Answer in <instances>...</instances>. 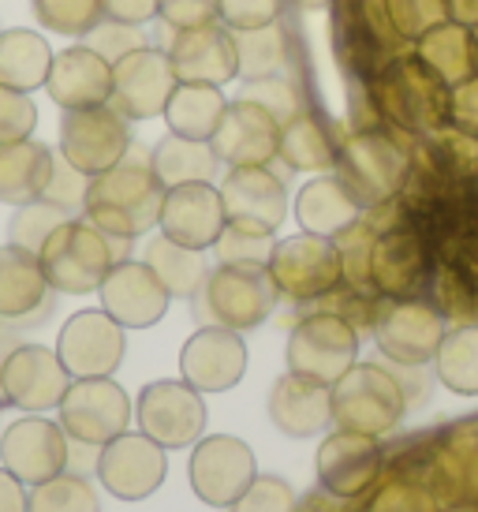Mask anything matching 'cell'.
<instances>
[{"mask_svg": "<svg viewBox=\"0 0 478 512\" xmlns=\"http://www.w3.org/2000/svg\"><path fill=\"white\" fill-rule=\"evenodd\" d=\"M34 124H38V109H34L30 94L0 86V146L30 139Z\"/></svg>", "mask_w": 478, "mask_h": 512, "instance_id": "obj_36", "label": "cell"}, {"mask_svg": "<svg viewBox=\"0 0 478 512\" xmlns=\"http://www.w3.org/2000/svg\"><path fill=\"white\" fill-rule=\"evenodd\" d=\"M150 270L161 277V285L169 288V296L191 299L202 288V281L210 277L206 262H202V251H191V247H180L176 240H169L165 232L150 240L146 247V258H142Z\"/></svg>", "mask_w": 478, "mask_h": 512, "instance_id": "obj_28", "label": "cell"}, {"mask_svg": "<svg viewBox=\"0 0 478 512\" xmlns=\"http://www.w3.org/2000/svg\"><path fill=\"white\" fill-rule=\"evenodd\" d=\"M131 150L127 120L113 105L68 109L60 120V157L83 176H101Z\"/></svg>", "mask_w": 478, "mask_h": 512, "instance_id": "obj_4", "label": "cell"}, {"mask_svg": "<svg viewBox=\"0 0 478 512\" xmlns=\"http://www.w3.org/2000/svg\"><path fill=\"white\" fill-rule=\"evenodd\" d=\"M19 329L12 326H0V370H4V363H8V356H12L15 348H19Z\"/></svg>", "mask_w": 478, "mask_h": 512, "instance_id": "obj_46", "label": "cell"}, {"mask_svg": "<svg viewBox=\"0 0 478 512\" xmlns=\"http://www.w3.org/2000/svg\"><path fill=\"white\" fill-rule=\"evenodd\" d=\"M180 370L183 382H191L198 393H225L247 370V344L239 341L236 329L202 326L183 344Z\"/></svg>", "mask_w": 478, "mask_h": 512, "instance_id": "obj_16", "label": "cell"}, {"mask_svg": "<svg viewBox=\"0 0 478 512\" xmlns=\"http://www.w3.org/2000/svg\"><path fill=\"white\" fill-rule=\"evenodd\" d=\"M180 86L172 60L165 49L142 45L135 53H127L113 64V105L124 120H150V116H165L172 90Z\"/></svg>", "mask_w": 478, "mask_h": 512, "instance_id": "obj_12", "label": "cell"}, {"mask_svg": "<svg viewBox=\"0 0 478 512\" xmlns=\"http://www.w3.org/2000/svg\"><path fill=\"white\" fill-rule=\"evenodd\" d=\"M86 45H90L94 53H101L109 64H116L120 57L135 53V49H142V45H146V38H142V27L116 23V19H101L98 27L86 34Z\"/></svg>", "mask_w": 478, "mask_h": 512, "instance_id": "obj_40", "label": "cell"}, {"mask_svg": "<svg viewBox=\"0 0 478 512\" xmlns=\"http://www.w3.org/2000/svg\"><path fill=\"white\" fill-rule=\"evenodd\" d=\"M269 415H273V423L284 434L307 438V434H318V430L329 427V419H333V393L318 378H307V374L292 370L288 378L273 385Z\"/></svg>", "mask_w": 478, "mask_h": 512, "instance_id": "obj_21", "label": "cell"}, {"mask_svg": "<svg viewBox=\"0 0 478 512\" xmlns=\"http://www.w3.org/2000/svg\"><path fill=\"white\" fill-rule=\"evenodd\" d=\"M239 98L243 101H254V105H262L273 120H288V116L296 113V86L281 79V75H266V79H251V83L239 90Z\"/></svg>", "mask_w": 478, "mask_h": 512, "instance_id": "obj_37", "label": "cell"}, {"mask_svg": "<svg viewBox=\"0 0 478 512\" xmlns=\"http://www.w3.org/2000/svg\"><path fill=\"white\" fill-rule=\"evenodd\" d=\"M225 266H247V270H266L273 258V232L254 225H225L221 240L213 243Z\"/></svg>", "mask_w": 478, "mask_h": 512, "instance_id": "obj_35", "label": "cell"}, {"mask_svg": "<svg viewBox=\"0 0 478 512\" xmlns=\"http://www.w3.org/2000/svg\"><path fill=\"white\" fill-rule=\"evenodd\" d=\"M430 311H422V307H404V311L393 314V322L381 329V348L389 352L393 359H404V363H422V359L437 356V348H441V326L434 322H426L419 329V322L426 318Z\"/></svg>", "mask_w": 478, "mask_h": 512, "instance_id": "obj_30", "label": "cell"}, {"mask_svg": "<svg viewBox=\"0 0 478 512\" xmlns=\"http://www.w3.org/2000/svg\"><path fill=\"white\" fill-rule=\"evenodd\" d=\"M191 303H195L198 322H206V326L251 329L266 318L269 303H273V285L262 270L221 266L202 281Z\"/></svg>", "mask_w": 478, "mask_h": 512, "instance_id": "obj_3", "label": "cell"}, {"mask_svg": "<svg viewBox=\"0 0 478 512\" xmlns=\"http://www.w3.org/2000/svg\"><path fill=\"white\" fill-rule=\"evenodd\" d=\"M124 258H131V240L101 232L90 217H68L38 251L45 281L68 296L98 292L105 273Z\"/></svg>", "mask_w": 478, "mask_h": 512, "instance_id": "obj_2", "label": "cell"}, {"mask_svg": "<svg viewBox=\"0 0 478 512\" xmlns=\"http://www.w3.org/2000/svg\"><path fill=\"white\" fill-rule=\"evenodd\" d=\"M157 15L172 30L206 27L217 19V0H157Z\"/></svg>", "mask_w": 478, "mask_h": 512, "instance_id": "obj_42", "label": "cell"}, {"mask_svg": "<svg viewBox=\"0 0 478 512\" xmlns=\"http://www.w3.org/2000/svg\"><path fill=\"white\" fill-rule=\"evenodd\" d=\"M68 385L71 374L60 363L57 348H45V344H19L0 370V400L27 415L60 408Z\"/></svg>", "mask_w": 478, "mask_h": 512, "instance_id": "obj_8", "label": "cell"}, {"mask_svg": "<svg viewBox=\"0 0 478 512\" xmlns=\"http://www.w3.org/2000/svg\"><path fill=\"white\" fill-rule=\"evenodd\" d=\"M157 225L180 247L206 251V247L221 240V232L228 225L225 199H221V191L210 180H202V184H176L165 191Z\"/></svg>", "mask_w": 478, "mask_h": 512, "instance_id": "obj_15", "label": "cell"}, {"mask_svg": "<svg viewBox=\"0 0 478 512\" xmlns=\"http://www.w3.org/2000/svg\"><path fill=\"white\" fill-rule=\"evenodd\" d=\"M98 296L101 311L113 314L124 329L157 326L172 303L169 288L161 285V277L146 262H135V258H124V262H116L113 270L105 273Z\"/></svg>", "mask_w": 478, "mask_h": 512, "instance_id": "obj_14", "label": "cell"}, {"mask_svg": "<svg viewBox=\"0 0 478 512\" xmlns=\"http://www.w3.org/2000/svg\"><path fill=\"white\" fill-rule=\"evenodd\" d=\"M232 512H296V494L277 475H258L247 486V494L232 505Z\"/></svg>", "mask_w": 478, "mask_h": 512, "instance_id": "obj_39", "label": "cell"}, {"mask_svg": "<svg viewBox=\"0 0 478 512\" xmlns=\"http://www.w3.org/2000/svg\"><path fill=\"white\" fill-rule=\"evenodd\" d=\"M139 430L165 449H187L206 430V404L191 382H150L135 404Z\"/></svg>", "mask_w": 478, "mask_h": 512, "instance_id": "obj_9", "label": "cell"}, {"mask_svg": "<svg viewBox=\"0 0 478 512\" xmlns=\"http://www.w3.org/2000/svg\"><path fill=\"white\" fill-rule=\"evenodd\" d=\"M172 72L180 83H210L221 86L239 72V49L236 38L225 27H191L176 30L169 45Z\"/></svg>", "mask_w": 478, "mask_h": 512, "instance_id": "obj_18", "label": "cell"}, {"mask_svg": "<svg viewBox=\"0 0 478 512\" xmlns=\"http://www.w3.org/2000/svg\"><path fill=\"white\" fill-rule=\"evenodd\" d=\"M228 101L221 94V86L210 83H180L172 90L169 105H165V120H169L172 135L183 139H198V143H210L221 116H225Z\"/></svg>", "mask_w": 478, "mask_h": 512, "instance_id": "obj_25", "label": "cell"}, {"mask_svg": "<svg viewBox=\"0 0 478 512\" xmlns=\"http://www.w3.org/2000/svg\"><path fill=\"white\" fill-rule=\"evenodd\" d=\"M161 202H165V184L157 180L150 154H142L139 146L131 143V150L113 169L90 176L83 217H90L109 236L135 240L150 225H157Z\"/></svg>", "mask_w": 478, "mask_h": 512, "instance_id": "obj_1", "label": "cell"}, {"mask_svg": "<svg viewBox=\"0 0 478 512\" xmlns=\"http://www.w3.org/2000/svg\"><path fill=\"white\" fill-rule=\"evenodd\" d=\"M127 337L124 326L113 314L98 307L90 311H75L60 326L57 337V356L71 378H113L116 367L124 363Z\"/></svg>", "mask_w": 478, "mask_h": 512, "instance_id": "obj_6", "label": "cell"}, {"mask_svg": "<svg viewBox=\"0 0 478 512\" xmlns=\"http://www.w3.org/2000/svg\"><path fill=\"white\" fill-rule=\"evenodd\" d=\"M0 408H4V400H0Z\"/></svg>", "mask_w": 478, "mask_h": 512, "instance_id": "obj_47", "label": "cell"}, {"mask_svg": "<svg viewBox=\"0 0 478 512\" xmlns=\"http://www.w3.org/2000/svg\"><path fill=\"white\" fill-rule=\"evenodd\" d=\"M68 217L71 214L64 206H57V202H49V199L23 202V206H15L12 221H8V243L23 247L30 255H38L45 247V240H49Z\"/></svg>", "mask_w": 478, "mask_h": 512, "instance_id": "obj_32", "label": "cell"}, {"mask_svg": "<svg viewBox=\"0 0 478 512\" xmlns=\"http://www.w3.org/2000/svg\"><path fill=\"white\" fill-rule=\"evenodd\" d=\"M355 217H359V202L340 180H314L299 191V221L314 236H329L337 228L352 225Z\"/></svg>", "mask_w": 478, "mask_h": 512, "instance_id": "obj_29", "label": "cell"}, {"mask_svg": "<svg viewBox=\"0 0 478 512\" xmlns=\"http://www.w3.org/2000/svg\"><path fill=\"white\" fill-rule=\"evenodd\" d=\"M53 49L38 30H0V86L8 90H38L49 79Z\"/></svg>", "mask_w": 478, "mask_h": 512, "instance_id": "obj_26", "label": "cell"}, {"mask_svg": "<svg viewBox=\"0 0 478 512\" xmlns=\"http://www.w3.org/2000/svg\"><path fill=\"white\" fill-rule=\"evenodd\" d=\"M221 199H225L228 221L236 225L273 232L284 221V187L262 165H239L221 187Z\"/></svg>", "mask_w": 478, "mask_h": 512, "instance_id": "obj_22", "label": "cell"}, {"mask_svg": "<svg viewBox=\"0 0 478 512\" xmlns=\"http://www.w3.org/2000/svg\"><path fill=\"white\" fill-rule=\"evenodd\" d=\"M105 19L116 23H131V27H146L157 15V0H101Z\"/></svg>", "mask_w": 478, "mask_h": 512, "instance_id": "obj_43", "label": "cell"}, {"mask_svg": "<svg viewBox=\"0 0 478 512\" xmlns=\"http://www.w3.org/2000/svg\"><path fill=\"white\" fill-rule=\"evenodd\" d=\"M57 311V288L45 281L38 255L15 243L0 247V322L12 329L45 326Z\"/></svg>", "mask_w": 478, "mask_h": 512, "instance_id": "obj_13", "label": "cell"}, {"mask_svg": "<svg viewBox=\"0 0 478 512\" xmlns=\"http://www.w3.org/2000/svg\"><path fill=\"white\" fill-rule=\"evenodd\" d=\"M98 483L105 494L120 501H142L150 498L157 486L169 475V460H165V445H157L150 434H120V438L105 441L98 453Z\"/></svg>", "mask_w": 478, "mask_h": 512, "instance_id": "obj_11", "label": "cell"}, {"mask_svg": "<svg viewBox=\"0 0 478 512\" xmlns=\"http://www.w3.org/2000/svg\"><path fill=\"white\" fill-rule=\"evenodd\" d=\"M0 512H30V486H23L0 464Z\"/></svg>", "mask_w": 478, "mask_h": 512, "instance_id": "obj_44", "label": "cell"}, {"mask_svg": "<svg viewBox=\"0 0 478 512\" xmlns=\"http://www.w3.org/2000/svg\"><path fill=\"white\" fill-rule=\"evenodd\" d=\"M258 479V464L247 441L232 434H210L195 441L191 453V486L195 494L213 509H232L247 486Z\"/></svg>", "mask_w": 478, "mask_h": 512, "instance_id": "obj_7", "label": "cell"}, {"mask_svg": "<svg viewBox=\"0 0 478 512\" xmlns=\"http://www.w3.org/2000/svg\"><path fill=\"white\" fill-rule=\"evenodd\" d=\"M333 400H355V408L363 404V412H355V419H352V427H363V430L393 427L396 419H400V412H404V393H400V385H396L389 374H381L378 367L344 370L337 378Z\"/></svg>", "mask_w": 478, "mask_h": 512, "instance_id": "obj_23", "label": "cell"}, {"mask_svg": "<svg viewBox=\"0 0 478 512\" xmlns=\"http://www.w3.org/2000/svg\"><path fill=\"white\" fill-rule=\"evenodd\" d=\"M53 150L34 139L0 146V202L23 206L45 195L49 176H53Z\"/></svg>", "mask_w": 478, "mask_h": 512, "instance_id": "obj_24", "label": "cell"}, {"mask_svg": "<svg viewBox=\"0 0 478 512\" xmlns=\"http://www.w3.org/2000/svg\"><path fill=\"white\" fill-rule=\"evenodd\" d=\"M210 143H213V154L225 157V161L258 165V161H266L277 150V120L262 105L236 98L225 109Z\"/></svg>", "mask_w": 478, "mask_h": 512, "instance_id": "obj_20", "label": "cell"}, {"mask_svg": "<svg viewBox=\"0 0 478 512\" xmlns=\"http://www.w3.org/2000/svg\"><path fill=\"white\" fill-rule=\"evenodd\" d=\"M30 512H101L98 490L86 475H57L42 486H30Z\"/></svg>", "mask_w": 478, "mask_h": 512, "instance_id": "obj_33", "label": "cell"}, {"mask_svg": "<svg viewBox=\"0 0 478 512\" xmlns=\"http://www.w3.org/2000/svg\"><path fill=\"white\" fill-rule=\"evenodd\" d=\"M355 356V333L337 318H310L296 329L292 337V370L318 378V382H337L340 374L348 370Z\"/></svg>", "mask_w": 478, "mask_h": 512, "instance_id": "obj_19", "label": "cell"}, {"mask_svg": "<svg viewBox=\"0 0 478 512\" xmlns=\"http://www.w3.org/2000/svg\"><path fill=\"white\" fill-rule=\"evenodd\" d=\"M86 187H90V176L68 165L64 157H53V176H49V187H45L42 199L64 206L71 217H83V202H86Z\"/></svg>", "mask_w": 478, "mask_h": 512, "instance_id": "obj_38", "label": "cell"}, {"mask_svg": "<svg viewBox=\"0 0 478 512\" xmlns=\"http://www.w3.org/2000/svg\"><path fill=\"white\" fill-rule=\"evenodd\" d=\"M30 4L38 23L64 38H86L105 19L101 0H30Z\"/></svg>", "mask_w": 478, "mask_h": 512, "instance_id": "obj_34", "label": "cell"}, {"mask_svg": "<svg viewBox=\"0 0 478 512\" xmlns=\"http://www.w3.org/2000/svg\"><path fill=\"white\" fill-rule=\"evenodd\" d=\"M0 326H4V322H0Z\"/></svg>", "mask_w": 478, "mask_h": 512, "instance_id": "obj_48", "label": "cell"}, {"mask_svg": "<svg viewBox=\"0 0 478 512\" xmlns=\"http://www.w3.org/2000/svg\"><path fill=\"white\" fill-rule=\"evenodd\" d=\"M284 0H217V15L232 30H262L281 19Z\"/></svg>", "mask_w": 478, "mask_h": 512, "instance_id": "obj_41", "label": "cell"}, {"mask_svg": "<svg viewBox=\"0 0 478 512\" xmlns=\"http://www.w3.org/2000/svg\"><path fill=\"white\" fill-rule=\"evenodd\" d=\"M98 453H101V445L68 438V471L71 475H86V479H90V471L98 468Z\"/></svg>", "mask_w": 478, "mask_h": 512, "instance_id": "obj_45", "label": "cell"}, {"mask_svg": "<svg viewBox=\"0 0 478 512\" xmlns=\"http://www.w3.org/2000/svg\"><path fill=\"white\" fill-rule=\"evenodd\" d=\"M437 374L456 393H478V326L456 329L437 348Z\"/></svg>", "mask_w": 478, "mask_h": 512, "instance_id": "obj_31", "label": "cell"}, {"mask_svg": "<svg viewBox=\"0 0 478 512\" xmlns=\"http://www.w3.org/2000/svg\"><path fill=\"white\" fill-rule=\"evenodd\" d=\"M0 464L23 486H42L68 471V434L45 415H23L0 430Z\"/></svg>", "mask_w": 478, "mask_h": 512, "instance_id": "obj_10", "label": "cell"}, {"mask_svg": "<svg viewBox=\"0 0 478 512\" xmlns=\"http://www.w3.org/2000/svg\"><path fill=\"white\" fill-rule=\"evenodd\" d=\"M221 157L213 154L210 143L198 139H183V135H165L161 143L150 150V165H154L157 180L165 184V191L176 184H202L217 172Z\"/></svg>", "mask_w": 478, "mask_h": 512, "instance_id": "obj_27", "label": "cell"}, {"mask_svg": "<svg viewBox=\"0 0 478 512\" xmlns=\"http://www.w3.org/2000/svg\"><path fill=\"white\" fill-rule=\"evenodd\" d=\"M45 90L64 113L68 109H90V105H109V98H113V64L101 53H94L90 45H71L64 53H53Z\"/></svg>", "mask_w": 478, "mask_h": 512, "instance_id": "obj_17", "label": "cell"}, {"mask_svg": "<svg viewBox=\"0 0 478 512\" xmlns=\"http://www.w3.org/2000/svg\"><path fill=\"white\" fill-rule=\"evenodd\" d=\"M57 412L68 438L105 445L120 438L131 423V397L113 378H71Z\"/></svg>", "mask_w": 478, "mask_h": 512, "instance_id": "obj_5", "label": "cell"}]
</instances>
